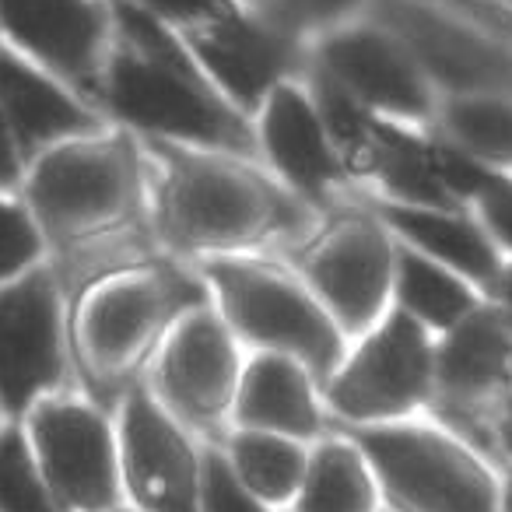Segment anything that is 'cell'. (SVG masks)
Returning <instances> with one entry per match:
<instances>
[{
  "label": "cell",
  "instance_id": "4dcf8cb0",
  "mask_svg": "<svg viewBox=\"0 0 512 512\" xmlns=\"http://www.w3.org/2000/svg\"><path fill=\"white\" fill-rule=\"evenodd\" d=\"M141 8H148L155 18H162L172 29H190V25H200L207 18H218L225 11H232L242 0H137Z\"/></svg>",
  "mask_w": 512,
  "mask_h": 512
},
{
  "label": "cell",
  "instance_id": "5b68a950",
  "mask_svg": "<svg viewBox=\"0 0 512 512\" xmlns=\"http://www.w3.org/2000/svg\"><path fill=\"white\" fill-rule=\"evenodd\" d=\"M211 302L204 278L186 260H151L116 271L85 299L78 341L92 379L137 386L134 376L155 358L165 334L190 309Z\"/></svg>",
  "mask_w": 512,
  "mask_h": 512
},
{
  "label": "cell",
  "instance_id": "6da1fadb",
  "mask_svg": "<svg viewBox=\"0 0 512 512\" xmlns=\"http://www.w3.org/2000/svg\"><path fill=\"white\" fill-rule=\"evenodd\" d=\"M148 158H155V235L186 264L288 246L320 218L316 207L281 186L256 158L169 141H148Z\"/></svg>",
  "mask_w": 512,
  "mask_h": 512
},
{
  "label": "cell",
  "instance_id": "4316f807",
  "mask_svg": "<svg viewBox=\"0 0 512 512\" xmlns=\"http://www.w3.org/2000/svg\"><path fill=\"white\" fill-rule=\"evenodd\" d=\"M365 4H369V0H253L249 8L264 11L274 22L292 29L295 36L313 43L323 32L365 15Z\"/></svg>",
  "mask_w": 512,
  "mask_h": 512
},
{
  "label": "cell",
  "instance_id": "7402d4cb",
  "mask_svg": "<svg viewBox=\"0 0 512 512\" xmlns=\"http://www.w3.org/2000/svg\"><path fill=\"white\" fill-rule=\"evenodd\" d=\"M481 302H488L470 281L456 271L435 264L432 256L397 242V267H393V309L407 313L432 337L453 330L467 320Z\"/></svg>",
  "mask_w": 512,
  "mask_h": 512
},
{
  "label": "cell",
  "instance_id": "836d02e7",
  "mask_svg": "<svg viewBox=\"0 0 512 512\" xmlns=\"http://www.w3.org/2000/svg\"><path fill=\"white\" fill-rule=\"evenodd\" d=\"M491 435H495L498 449H502V453L512 460V414H505V418H498V421H495V428H491Z\"/></svg>",
  "mask_w": 512,
  "mask_h": 512
},
{
  "label": "cell",
  "instance_id": "8d00e7d4",
  "mask_svg": "<svg viewBox=\"0 0 512 512\" xmlns=\"http://www.w3.org/2000/svg\"><path fill=\"white\" fill-rule=\"evenodd\" d=\"M502 4H509V8H512V0H502Z\"/></svg>",
  "mask_w": 512,
  "mask_h": 512
},
{
  "label": "cell",
  "instance_id": "30bf717a",
  "mask_svg": "<svg viewBox=\"0 0 512 512\" xmlns=\"http://www.w3.org/2000/svg\"><path fill=\"white\" fill-rule=\"evenodd\" d=\"M242 362V344L214 302H204L179 316L176 327L165 334L162 348L151 358L148 390L186 432H207L218 442V432H232Z\"/></svg>",
  "mask_w": 512,
  "mask_h": 512
},
{
  "label": "cell",
  "instance_id": "d590c367",
  "mask_svg": "<svg viewBox=\"0 0 512 512\" xmlns=\"http://www.w3.org/2000/svg\"><path fill=\"white\" fill-rule=\"evenodd\" d=\"M116 512H137V509H130V505H123V509H116Z\"/></svg>",
  "mask_w": 512,
  "mask_h": 512
},
{
  "label": "cell",
  "instance_id": "52a82bcc",
  "mask_svg": "<svg viewBox=\"0 0 512 512\" xmlns=\"http://www.w3.org/2000/svg\"><path fill=\"white\" fill-rule=\"evenodd\" d=\"M285 256L348 344L390 313L397 235L362 200L323 211L306 235L288 242Z\"/></svg>",
  "mask_w": 512,
  "mask_h": 512
},
{
  "label": "cell",
  "instance_id": "1f68e13d",
  "mask_svg": "<svg viewBox=\"0 0 512 512\" xmlns=\"http://www.w3.org/2000/svg\"><path fill=\"white\" fill-rule=\"evenodd\" d=\"M18 179V144L8 127V116L0 109V186H11Z\"/></svg>",
  "mask_w": 512,
  "mask_h": 512
},
{
  "label": "cell",
  "instance_id": "f1b7e54d",
  "mask_svg": "<svg viewBox=\"0 0 512 512\" xmlns=\"http://www.w3.org/2000/svg\"><path fill=\"white\" fill-rule=\"evenodd\" d=\"M39 256V232L22 207L0 200V281L15 278Z\"/></svg>",
  "mask_w": 512,
  "mask_h": 512
},
{
  "label": "cell",
  "instance_id": "f546056e",
  "mask_svg": "<svg viewBox=\"0 0 512 512\" xmlns=\"http://www.w3.org/2000/svg\"><path fill=\"white\" fill-rule=\"evenodd\" d=\"M470 214L484 225L502 256H512V176L509 172H495L488 186L474 197Z\"/></svg>",
  "mask_w": 512,
  "mask_h": 512
},
{
  "label": "cell",
  "instance_id": "ffe728a7",
  "mask_svg": "<svg viewBox=\"0 0 512 512\" xmlns=\"http://www.w3.org/2000/svg\"><path fill=\"white\" fill-rule=\"evenodd\" d=\"M232 428L288 435L316 442L327 435V407L320 383L302 362L274 351H253L242 362L239 390L232 404Z\"/></svg>",
  "mask_w": 512,
  "mask_h": 512
},
{
  "label": "cell",
  "instance_id": "ac0fdd59",
  "mask_svg": "<svg viewBox=\"0 0 512 512\" xmlns=\"http://www.w3.org/2000/svg\"><path fill=\"white\" fill-rule=\"evenodd\" d=\"M0 25L60 78L102 99L113 11L102 0H0Z\"/></svg>",
  "mask_w": 512,
  "mask_h": 512
},
{
  "label": "cell",
  "instance_id": "3957f363",
  "mask_svg": "<svg viewBox=\"0 0 512 512\" xmlns=\"http://www.w3.org/2000/svg\"><path fill=\"white\" fill-rule=\"evenodd\" d=\"M148 151L130 137H78L43 155L29 183L39 221L57 239H134L158 242L151 218Z\"/></svg>",
  "mask_w": 512,
  "mask_h": 512
},
{
  "label": "cell",
  "instance_id": "9a60e30c",
  "mask_svg": "<svg viewBox=\"0 0 512 512\" xmlns=\"http://www.w3.org/2000/svg\"><path fill=\"white\" fill-rule=\"evenodd\" d=\"M256 162L316 211L344 204L351 179L306 88V74L278 85L253 113Z\"/></svg>",
  "mask_w": 512,
  "mask_h": 512
},
{
  "label": "cell",
  "instance_id": "603a6c76",
  "mask_svg": "<svg viewBox=\"0 0 512 512\" xmlns=\"http://www.w3.org/2000/svg\"><path fill=\"white\" fill-rule=\"evenodd\" d=\"M379 488L365 453L348 435H323L309 449L295 512H376Z\"/></svg>",
  "mask_w": 512,
  "mask_h": 512
},
{
  "label": "cell",
  "instance_id": "8992f818",
  "mask_svg": "<svg viewBox=\"0 0 512 512\" xmlns=\"http://www.w3.org/2000/svg\"><path fill=\"white\" fill-rule=\"evenodd\" d=\"M344 435L365 453L393 512H502V481L453 428L404 418Z\"/></svg>",
  "mask_w": 512,
  "mask_h": 512
},
{
  "label": "cell",
  "instance_id": "44dd1931",
  "mask_svg": "<svg viewBox=\"0 0 512 512\" xmlns=\"http://www.w3.org/2000/svg\"><path fill=\"white\" fill-rule=\"evenodd\" d=\"M0 109L25 148L78 141L99 130V116L92 109L8 50H0Z\"/></svg>",
  "mask_w": 512,
  "mask_h": 512
},
{
  "label": "cell",
  "instance_id": "9c48e42d",
  "mask_svg": "<svg viewBox=\"0 0 512 512\" xmlns=\"http://www.w3.org/2000/svg\"><path fill=\"white\" fill-rule=\"evenodd\" d=\"M18 425L32 446L60 512H116L127 505L120 439L102 407L78 397H46Z\"/></svg>",
  "mask_w": 512,
  "mask_h": 512
},
{
  "label": "cell",
  "instance_id": "e0dca14e",
  "mask_svg": "<svg viewBox=\"0 0 512 512\" xmlns=\"http://www.w3.org/2000/svg\"><path fill=\"white\" fill-rule=\"evenodd\" d=\"M512 400V313L481 302L467 320L435 337L432 404L449 421H477L509 411ZM495 428V425H491Z\"/></svg>",
  "mask_w": 512,
  "mask_h": 512
},
{
  "label": "cell",
  "instance_id": "7c38bea8",
  "mask_svg": "<svg viewBox=\"0 0 512 512\" xmlns=\"http://www.w3.org/2000/svg\"><path fill=\"white\" fill-rule=\"evenodd\" d=\"M365 15L404 43L439 99L512 95V43L442 8L439 0H369Z\"/></svg>",
  "mask_w": 512,
  "mask_h": 512
},
{
  "label": "cell",
  "instance_id": "d6a6232c",
  "mask_svg": "<svg viewBox=\"0 0 512 512\" xmlns=\"http://www.w3.org/2000/svg\"><path fill=\"white\" fill-rule=\"evenodd\" d=\"M495 306H502L505 313H512V256H505V267H502V278H498L495 288Z\"/></svg>",
  "mask_w": 512,
  "mask_h": 512
},
{
  "label": "cell",
  "instance_id": "4fadbf2b",
  "mask_svg": "<svg viewBox=\"0 0 512 512\" xmlns=\"http://www.w3.org/2000/svg\"><path fill=\"white\" fill-rule=\"evenodd\" d=\"M176 32L221 99L249 120L274 88L309 71L313 43L249 4Z\"/></svg>",
  "mask_w": 512,
  "mask_h": 512
},
{
  "label": "cell",
  "instance_id": "ba28073f",
  "mask_svg": "<svg viewBox=\"0 0 512 512\" xmlns=\"http://www.w3.org/2000/svg\"><path fill=\"white\" fill-rule=\"evenodd\" d=\"M435 337L407 313H390L358 341L320 390L327 414L337 425L365 428L414 418L432 404Z\"/></svg>",
  "mask_w": 512,
  "mask_h": 512
},
{
  "label": "cell",
  "instance_id": "d6986e66",
  "mask_svg": "<svg viewBox=\"0 0 512 512\" xmlns=\"http://www.w3.org/2000/svg\"><path fill=\"white\" fill-rule=\"evenodd\" d=\"M358 200L372 207V214L397 235V242H404V246L432 256L435 264L456 271L488 302L495 299L505 256L467 207H414L372 197Z\"/></svg>",
  "mask_w": 512,
  "mask_h": 512
},
{
  "label": "cell",
  "instance_id": "cb8c5ba5",
  "mask_svg": "<svg viewBox=\"0 0 512 512\" xmlns=\"http://www.w3.org/2000/svg\"><path fill=\"white\" fill-rule=\"evenodd\" d=\"M218 446L225 449L235 477H239L267 509L295 502V495H299V488H302V477H306V463H309L306 442L288 439V435L232 428V432L225 435V442H218Z\"/></svg>",
  "mask_w": 512,
  "mask_h": 512
},
{
  "label": "cell",
  "instance_id": "74e56055",
  "mask_svg": "<svg viewBox=\"0 0 512 512\" xmlns=\"http://www.w3.org/2000/svg\"><path fill=\"white\" fill-rule=\"evenodd\" d=\"M0 428H4V425H0Z\"/></svg>",
  "mask_w": 512,
  "mask_h": 512
},
{
  "label": "cell",
  "instance_id": "277c9868",
  "mask_svg": "<svg viewBox=\"0 0 512 512\" xmlns=\"http://www.w3.org/2000/svg\"><path fill=\"white\" fill-rule=\"evenodd\" d=\"M197 274L235 341L302 362L320 390L348 355V337L292 267L260 256H207Z\"/></svg>",
  "mask_w": 512,
  "mask_h": 512
},
{
  "label": "cell",
  "instance_id": "7a4b0ae2",
  "mask_svg": "<svg viewBox=\"0 0 512 512\" xmlns=\"http://www.w3.org/2000/svg\"><path fill=\"white\" fill-rule=\"evenodd\" d=\"M113 50L102 106L148 141L256 158L253 120L218 95L183 36L137 0H109Z\"/></svg>",
  "mask_w": 512,
  "mask_h": 512
},
{
  "label": "cell",
  "instance_id": "8fae6325",
  "mask_svg": "<svg viewBox=\"0 0 512 512\" xmlns=\"http://www.w3.org/2000/svg\"><path fill=\"white\" fill-rule=\"evenodd\" d=\"M309 64L337 81L358 106L397 127L432 130L439 92L390 29L358 15L309 46Z\"/></svg>",
  "mask_w": 512,
  "mask_h": 512
},
{
  "label": "cell",
  "instance_id": "d4e9b609",
  "mask_svg": "<svg viewBox=\"0 0 512 512\" xmlns=\"http://www.w3.org/2000/svg\"><path fill=\"white\" fill-rule=\"evenodd\" d=\"M432 134L481 165L512 176V95H449L439 99Z\"/></svg>",
  "mask_w": 512,
  "mask_h": 512
},
{
  "label": "cell",
  "instance_id": "5bb4252c",
  "mask_svg": "<svg viewBox=\"0 0 512 512\" xmlns=\"http://www.w3.org/2000/svg\"><path fill=\"white\" fill-rule=\"evenodd\" d=\"M123 498L137 512H200V449L158 404L148 383L130 386L116 418Z\"/></svg>",
  "mask_w": 512,
  "mask_h": 512
},
{
  "label": "cell",
  "instance_id": "e575fe53",
  "mask_svg": "<svg viewBox=\"0 0 512 512\" xmlns=\"http://www.w3.org/2000/svg\"><path fill=\"white\" fill-rule=\"evenodd\" d=\"M502 512H512V474L502 481Z\"/></svg>",
  "mask_w": 512,
  "mask_h": 512
},
{
  "label": "cell",
  "instance_id": "484cf974",
  "mask_svg": "<svg viewBox=\"0 0 512 512\" xmlns=\"http://www.w3.org/2000/svg\"><path fill=\"white\" fill-rule=\"evenodd\" d=\"M0 512H60L18 421L0 428Z\"/></svg>",
  "mask_w": 512,
  "mask_h": 512
},
{
  "label": "cell",
  "instance_id": "83f0119b",
  "mask_svg": "<svg viewBox=\"0 0 512 512\" xmlns=\"http://www.w3.org/2000/svg\"><path fill=\"white\" fill-rule=\"evenodd\" d=\"M200 512H271L235 477L218 442L200 449Z\"/></svg>",
  "mask_w": 512,
  "mask_h": 512
},
{
  "label": "cell",
  "instance_id": "2e32d148",
  "mask_svg": "<svg viewBox=\"0 0 512 512\" xmlns=\"http://www.w3.org/2000/svg\"><path fill=\"white\" fill-rule=\"evenodd\" d=\"M64 379V320L50 271H32L0 292V414L22 421Z\"/></svg>",
  "mask_w": 512,
  "mask_h": 512
}]
</instances>
